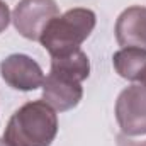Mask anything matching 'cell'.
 I'll list each match as a JSON object with an SVG mask.
<instances>
[{
  "mask_svg": "<svg viewBox=\"0 0 146 146\" xmlns=\"http://www.w3.org/2000/svg\"><path fill=\"white\" fill-rule=\"evenodd\" d=\"M58 14L60 9L54 0H21L12 12V21L21 36L39 41L46 26Z\"/></svg>",
  "mask_w": 146,
  "mask_h": 146,
  "instance_id": "3957f363",
  "label": "cell"
},
{
  "mask_svg": "<svg viewBox=\"0 0 146 146\" xmlns=\"http://www.w3.org/2000/svg\"><path fill=\"white\" fill-rule=\"evenodd\" d=\"M115 117L126 136L146 134V87L141 83L124 88L115 102Z\"/></svg>",
  "mask_w": 146,
  "mask_h": 146,
  "instance_id": "277c9868",
  "label": "cell"
},
{
  "mask_svg": "<svg viewBox=\"0 0 146 146\" xmlns=\"http://www.w3.org/2000/svg\"><path fill=\"white\" fill-rule=\"evenodd\" d=\"M82 95V82L61 70L51 68L49 75L42 82V99L54 110L65 112L76 107Z\"/></svg>",
  "mask_w": 146,
  "mask_h": 146,
  "instance_id": "5b68a950",
  "label": "cell"
},
{
  "mask_svg": "<svg viewBox=\"0 0 146 146\" xmlns=\"http://www.w3.org/2000/svg\"><path fill=\"white\" fill-rule=\"evenodd\" d=\"M115 39L121 46L146 49V9L133 5L126 9L115 22Z\"/></svg>",
  "mask_w": 146,
  "mask_h": 146,
  "instance_id": "52a82bcc",
  "label": "cell"
},
{
  "mask_svg": "<svg viewBox=\"0 0 146 146\" xmlns=\"http://www.w3.org/2000/svg\"><path fill=\"white\" fill-rule=\"evenodd\" d=\"M0 75L3 82L22 92L36 90L44 82V73L36 61L27 54H10L0 63Z\"/></svg>",
  "mask_w": 146,
  "mask_h": 146,
  "instance_id": "8992f818",
  "label": "cell"
},
{
  "mask_svg": "<svg viewBox=\"0 0 146 146\" xmlns=\"http://www.w3.org/2000/svg\"><path fill=\"white\" fill-rule=\"evenodd\" d=\"M0 146H10V145H9L5 139H0Z\"/></svg>",
  "mask_w": 146,
  "mask_h": 146,
  "instance_id": "30bf717a",
  "label": "cell"
},
{
  "mask_svg": "<svg viewBox=\"0 0 146 146\" xmlns=\"http://www.w3.org/2000/svg\"><path fill=\"white\" fill-rule=\"evenodd\" d=\"M9 22H10V10L7 7V3L3 0H0V34L7 29Z\"/></svg>",
  "mask_w": 146,
  "mask_h": 146,
  "instance_id": "9c48e42d",
  "label": "cell"
},
{
  "mask_svg": "<svg viewBox=\"0 0 146 146\" xmlns=\"http://www.w3.org/2000/svg\"><path fill=\"white\" fill-rule=\"evenodd\" d=\"M95 22L97 19L94 10L83 7L70 9L46 26L39 42L51 54V58L66 56L80 49L82 42L92 34Z\"/></svg>",
  "mask_w": 146,
  "mask_h": 146,
  "instance_id": "7a4b0ae2",
  "label": "cell"
},
{
  "mask_svg": "<svg viewBox=\"0 0 146 146\" xmlns=\"http://www.w3.org/2000/svg\"><path fill=\"white\" fill-rule=\"evenodd\" d=\"M114 68L122 78L131 82H139L146 85V49L145 48H122L114 53Z\"/></svg>",
  "mask_w": 146,
  "mask_h": 146,
  "instance_id": "ba28073f",
  "label": "cell"
},
{
  "mask_svg": "<svg viewBox=\"0 0 146 146\" xmlns=\"http://www.w3.org/2000/svg\"><path fill=\"white\" fill-rule=\"evenodd\" d=\"M58 133L54 109L44 100L24 104L9 119L3 139L10 146H51Z\"/></svg>",
  "mask_w": 146,
  "mask_h": 146,
  "instance_id": "6da1fadb",
  "label": "cell"
},
{
  "mask_svg": "<svg viewBox=\"0 0 146 146\" xmlns=\"http://www.w3.org/2000/svg\"><path fill=\"white\" fill-rule=\"evenodd\" d=\"M145 87H146V85H145Z\"/></svg>",
  "mask_w": 146,
  "mask_h": 146,
  "instance_id": "8fae6325",
  "label": "cell"
}]
</instances>
